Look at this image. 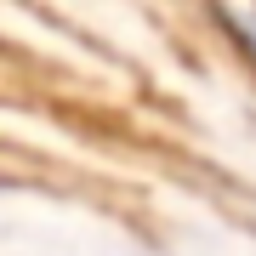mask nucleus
Returning a JSON list of instances; mask_svg holds the SVG:
<instances>
[{"label": "nucleus", "mask_w": 256, "mask_h": 256, "mask_svg": "<svg viewBox=\"0 0 256 256\" xmlns=\"http://www.w3.org/2000/svg\"><path fill=\"white\" fill-rule=\"evenodd\" d=\"M234 28H239V40H245V52L256 57V12H234V18H228Z\"/></svg>", "instance_id": "1"}]
</instances>
